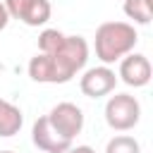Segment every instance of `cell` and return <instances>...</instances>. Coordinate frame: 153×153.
Listing matches in <instances>:
<instances>
[{
  "instance_id": "6da1fadb",
  "label": "cell",
  "mask_w": 153,
  "mask_h": 153,
  "mask_svg": "<svg viewBox=\"0 0 153 153\" xmlns=\"http://www.w3.org/2000/svg\"><path fill=\"white\" fill-rule=\"evenodd\" d=\"M88 60V43L84 36H65V43L45 55L38 53L29 60V76L38 84H67L76 76Z\"/></svg>"
},
{
  "instance_id": "7a4b0ae2",
  "label": "cell",
  "mask_w": 153,
  "mask_h": 153,
  "mask_svg": "<svg viewBox=\"0 0 153 153\" xmlns=\"http://www.w3.org/2000/svg\"><path fill=\"white\" fill-rule=\"evenodd\" d=\"M139 41V33L127 22H105L96 29V57L108 67L112 62H120L124 55L134 50Z\"/></svg>"
},
{
  "instance_id": "3957f363",
  "label": "cell",
  "mask_w": 153,
  "mask_h": 153,
  "mask_svg": "<svg viewBox=\"0 0 153 153\" xmlns=\"http://www.w3.org/2000/svg\"><path fill=\"white\" fill-rule=\"evenodd\" d=\"M141 120V105L131 93H115L105 103V122L115 131H129Z\"/></svg>"
},
{
  "instance_id": "277c9868",
  "label": "cell",
  "mask_w": 153,
  "mask_h": 153,
  "mask_svg": "<svg viewBox=\"0 0 153 153\" xmlns=\"http://www.w3.org/2000/svg\"><path fill=\"white\" fill-rule=\"evenodd\" d=\"M45 117H48L50 127H53L60 136H65V139H69V141H72L76 134H81V129H84V112H81V108L74 105V103H57Z\"/></svg>"
},
{
  "instance_id": "5b68a950",
  "label": "cell",
  "mask_w": 153,
  "mask_h": 153,
  "mask_svg": "<svg viewBox=\"0 0 153 153\" xmlns=\"http://www.w3.org/2000/svg\"><path fill=\"white\" fill-rule=\"evenodd\" d=\"M10 19H19L26 26H43L50 19V2L48 0H2Z\"/></svg>"
},
{
  "instance_id": "8992f818",
  "label": "cell",
  "mask_w": 153,
  "mask_h": 153,
  "mask_svg": "<svg viewBox=\"0 0 153 153\" xmlns=\"http://www.w3.org/2000/svg\"><path fill=\"white\" fill-rule=\"evenodd\" d=\"M115 84H117V74L110 67H105V65L86 69L84 76L79 79V88L88 98H100V96L112 93L115 91Z\"/></svg>"
},
{
  "instance_id": "52a82bcc",
  "label": "cell",
  "mask_w": 153,
  "mask_h": 153,
  "mask_svg": "<svg viewBox=\"0 0 153 153\" xmlns=\"http://www.w3.org/2000/svg\"><path fill=\"white\" fill-rule=\"evenodd\" d=\"M31 139H33L36 148L43 151V153H67V151L72 148V141L65 139V136H60V134L50 127V122H48L45 115L38 117V120L33 122Z\"/></svg>"
},
{
  "instance_id": "ba28073f",
  "label": "cell",
  "mask_w": 153,
  "mask_h": 153,
  "mask_svg": "<svg viewBox=\"0 0 153 153\" xmlns=\"http://www.w3.org/2000/svg\"><path fill=\"white\" fill-rule=\"evenodd\" d=\"M120 76L127 86L141 88L151 81V62L141 53H129L120 60Z\"/></svg>"
},
{
  "instance_id": "9c48e42d",
  "label": "cell",
  "mask_w": 153,
  "mask_h": 153,
  "mask_svg": "<svg viewBox=\"0 0 153 153\" xmlns=\"http://www.w3.org/2000/svg\"><path fill=\"white\" fill-rule=\"evenodd\" d=\"M22 124H24L22 110H19L14 103L0 98V136H2V139H10V136L19 134Z\"/></svg>"
},
{
  "instance_id": "30bf717a",
  "label": "cell",
  "mask_w": 153,
  "mask_h": 153,
  "mask_svg": "<svg viewBox=\"0 0 153 153\" xmlns=\"http://www.w3.org/2000/svg\"><path fill=\"white\" fill-rule=\"evenodd\" d=\"M122 10L136 24H148L153 19V0H124Z\"/></svg>"
},
{
  "instance_id": "8fae6325",
  "label": "cell",
  "mask_w": 153,
  "mask_h": 153,
  "mask_svg": "<svg viewBox=\"0 0 153 153\" xmlns=\"http://www.w3.org/2000/svg\"><path fill=\"white\" fill-rule=\"evenodd\" d=\"M105 153H141V146L134 136H127V134H117L108 141L105 146Z\"/></svg>"
},
{
  "instance_id": "7c38bea8",
  "label": "cell",
  "mask_w": 153,
  "mask_h": 153,
  "mask_svg": "<svg viewBox=\"0 0 153 153\" xmlns=\"http://www.w3.org/2000/svg\"><path fill=\"white\" fill-rule=\"evenodd\" d=\"M62 43H65V33H62V31H57V29H43L41 36H38V53L50 55V53H55Z\"/></svg>"
},
{
  "instance_id": "4fadbf2b",
  "label": "cell",
  "mask_w": 153,
  "mask_h": 153,
  "mask_svg": "<svg viewBox=\"0 0 153 153\" xmlns=\"http://www.w3.org/2000/svg\"><path fill=\"white\" fill-rule=\"evenodd\" d=\"M7 22H10V14H7V10H5V5L0 2V31L7 26Z\"/></svg>"
},
{
  "instance_id": "5bb4252c",
  "label": "cell",
  "mask_w": 153,
  "mask_h": 153,
  "mask_svg": "<svg viewBox=\"0 0 153 153\" xmlns=\"http://www.w3.org/2000/svg\"><path fill=\"white\" fill-rule=\"evenodd\" d=\"M67 153H96L91 146H76V148H69Z\"/></svg>"
},
{
  "instance_id": "9a60e30c",
  "label": "cell",
  "mask_w": 153,
  "mask_h": 153,
  "mask_svg": "<svg viewBox=\"0 0 153 153\" xmlns=\"http://www.w3.org/2000/svg\"><path fill=\"white\" fill-rule=\"evenodd\" d=\"M0 153H14V151H0Z\"/></svg>"
}]
</instances>
